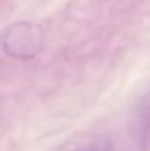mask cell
<instances>
[{
    "label": "cell",
    "mask_w": 150,
    "mask_h": 151,
    "mask_svg": "<svg viewBox=\"0 0 150 151\" xmlns=\"http://www.w3.org/2000/svg\"><path fill=\"white\" fill-rule=\"evenodd\" d=\"M43 28L33 22H18L7 27L0 35V46L9 56L31 59L43 47Z\"/></svg>",
    "instance_id": "cell-1"
},
{
    "label": "cell",
    "mask_w": 150,
    "mask_h": 151,
    "mask_svg": "<svg viewBox=\"0 0 150 151\" xmlns=\"http://www.w3.org/2000/svg\"><path fill=\"white\" fill-rule=\"evenodd\" d=\"M83 151H112V147L106 141H99V142H94V144L86 147Z\"/></svg>",
    "instance_id": "cell-3"
},
{
    "label": "cell",
    "mask_w": 150,
    "mask_h": 151,
    "mask_svg": "<svg viewBox=\"0 0 150 151\" xmlns=\"http://www.w3.org/2000/svg\"><path fill=\"white\" fill-rule=\"evenodd\" d=\"M137 113L140 139L144 145H150V93L141 100Z\"/></svg>",
    "instance_id": "cell-2"
}]
</instances>
